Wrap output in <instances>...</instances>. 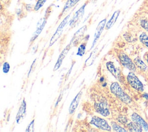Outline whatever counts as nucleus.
Returning <instances> with one entry per match:
<instances>
[{
    "mask_svg": "<svg viewBox=\"0 0 148 132\" xmlns=\"http://www.w3.org/2000/svg\"><path fill=\"white\" fill-rule=\"evenodd\" d=\"M106 97L101 94H91V99L94 101L92 106L94 110L103 117L109 119L111 113Z\"/></svg>",
    "mask_w": 148,
    "mask_h": 132,
    "instance_id": "nucleus-1",
    "label": "nucleus"
},
{
    "mask_svg": "<svg viewBox=\"0 0 148 132\" xmlns=\"http://www.w3.org/2000/svg\"><path fill=\"white\" fill-rule=\"evenodd\" d=\"M109 90L114 97L119 99L125 105L129 106H131L132 105L133 101L132 99L126 93V92H125L118 82H113L110 84L109 86Z\"/></svg>",
    "mask_w": 148,
    "mask_h": 132,
    "instance_id": "nucleus-2",
    "label": "nucleus"
},
{
    "mask_svg": "<svg viewBox=\"0 0 148 132\" xmlns=\"http://www.w3.org/2000/svg\"><path fill=\"white\" fill-rule=\"evenodd\" d=\"M117 56L120 63L125 68L131 72H135L136 70V67L132 59L125 53L121 51L117 52Z\"/></svg>",
    "mask_w": 148,
    "mask_h": 132,
    "instance_id": "nucleus-3",
    "label": "nucleus"
},
{
    "mask_svg": "<svg viewBox=\"0 0 148 132\" xmlns=\"http://www.w3.org/2000/svg\"><path fill=\"white\" fill-rule=\"evenodd\" d=\"M90 124L94 125L98 130L105 131H110L112 130V126L108 123V121L97 115H93L89 122Z\"/></svg>",
    "mask_w": 148,
    "mask_h": 132,
    "instance_id": "nucleus-4",
    "label": "nucleus"
},
{
    "mask_svg": "<svg viewBox=\"0 0 148 132\" xmlns=\"http://www.w3.org/2000/svg\"><path fill=\"white\" fill-rule=\"evenodd\" d=\"M127 81L134 89L139 92L143 91L144 88L142 83L139 80L134 72H130L126 77Z\"/></svg>",
    "mask_w": 148,
    "mask_h": 132,
    "instance_id": "nucleus-5",
    "label": "nucleus"
},
{
    "mask_svg": "<svg viewBox=\"0 0 148 132\" xmlns=\"http://www.w3.org/2000/svg\"><path fill=\"white\" fill-rule=\"evenodd\" d=\"M106 67L107 70L121 83H123L124 78L123 75L121 72V70L116 67L113 62L112 61H108L106 63Z\"/></svg>",
    "mask_w": 148,
    "mask_h": 132,
    "instance_id": "nucleus-6",
    "label": "nucleus"
},
{
    "mask_svg": "<svg viewBox=\"0 0 148 132\" xmlns=\"http://www.w3.org/2000/svg\"><path fill=\"white\" fill-rule=\"evenodd\" d=\"M69 17H70V15H67L60 23V24H59L58 27H57L56 32L54 33V34L53 35L52 37L50 39V43H49V47H51L57 41V40L60 37V36L62 33L63 29H64L65 26L66 25V24L67 23Z\"/></svg>",
    "mask_w": 148,
    "mask_h": 132,
    "instance_id": "nucleus-7",
    "label": "nucleus"
},
{
    "mask_svg": "<svg viewBox=\"0 0 148 132\" xmlns=\"http://www.w3.org/2000/svg\"><path fill=\"white\" fill-rule=\"evenodd\" d=\"M88 1H86L84 5H83L80 8L79 10H77L73 17L72 18V19L70 21V23H69V26L71 27H73V26H76L78 23H79L80 20L82 19L83 15H84V10H85V8L86 6H87V3H88Z\"/></svg>",
    "mask_w": 148,
    "mask_h": 132,
    "instance_id": "nucleus-8",
    "label": "nucleus"
},
{
    "mask_svg": "<svg viewBox=\"0 0 148 132\" xmlns=\"http://www.w3.org/2000/svg\"><path fill=\"white\" fill-rule=\"evenodd\" d=\"M87 30L86 26H84L82 27H81L79 30H78L75 34L73 35V37L69 43L70 45L72 47V45L73 47H76L81 41H82L83 40H84V33Z\"/></svg>",
    "mask_w": 148,
    "mask_h": 132,
    "instance_id": "nucleus-9",
    "label": "nucleus"
},
{
    "mask_svg": "<svg viewBox=\"0 0 148 132\" xmlns=\"http://www.w3.org/2000/svg\"><path fill=\"white\" fill-rule=\"evenodd\" d=\"M106 22V18H105L104 19H103L102 20H101L98 24V26H97L95 33H94V40L93 42L92 43V45L91 47V49L94 48V47L95 45V44H97L98 40H99V38L101 37V35L103 30V29L105 28V24Z\"/></svg>",
    "mask_w": 148,
    "mask_h": 132,
    "instance_id": "nucleus-10",
    "label": "nucleus"
},
{
    "mask_svg": "<svg viewBox=\"0 0 148 132\" xmlns=\"http://www.w3.org/2000/svg\"><path fill=\"white\" fill-rule=\"evenodd\" d=\"M27 113V103L24 98L20 105L18 112L16 116V122L17 124L20 123L25 118Z\"/></svg>",
    "mask_w": 148,
    "mask_h": 132,
    "instance_id": "nucleus-11",
    "label": "nucleus"
},
{
    "mask_svg": "<svg viewBox=\"0 0 148 132\" xmlns=\"http://www.w3.org/2000/svg\"><path fill=\"white\" fill-rule=\"evenodd\" d=\"M47 22V17H43L41 18L38 22L37 25H36V30L35 31V32L34 33L32 38L30 40V42H33L38 36L40 34L41 31L43 30V28L45 26V24Z\"/></svg>",
    "mask_w": 148,
    "mask_h": 132,
    "instance_id": "nucleus-12",
    "label": "nucleus"
},
{
    "mask_svg": "<svg viewBox=\"0 0 148 132\" xmlns=\"http://www.w3.org/2000/svg\"><path fill=\"white\" fill-rule=\"evenodd\" d=\"M82 94H83V92H82V90H81L76 95V96L74 97V98L72 101L69 108V113L71 115H73L76 109H77L79 105V102L80 101V99L82 97Z\"/></svg>",
    "mask_w": 148,
    "mask_h": 132,
    "instance_id": "nucleus-13",
    "label": "nucleus"
},
{
    "mask_svg": "<svg viewBox=\"0 0 148 132\" xmlns=\"http://www.w3.org/2000/svg\"><path fill=\"white\" fill-rule=\"evenodd\" d=\"M130 117L132 121L139 124L145 130V131H148V123L139 115L134 112L130 115Z\"/></svg>",
    "mask_w": 148,
    "mask_h": 132,
    "instance_id": "nucleus-14",
    "label": "nucleus"
},
{
    "mask_svg": "<svg viewBox=\"0 0 148 132\" xmlns=\"http://www.w3.org/2000/svg\"><path fill=\"white\" fill-rule=\"evenodd\" d=\"M71 48V46L69 44L62 50V51L61 52V53L60 54V55H59V56L58 58V59H57V62H56V64H55V65L54 66V68H53V70L54 71H56V70H58L60 67V66H61V64H62L64 58H65V56L68 54V52H69V51Z\"/></svg>",
    "mask_w": 148,
    "mask_h": 132,
    "instance_id": "nucleus-15",
    "label": "nucleus"
},
{
    "mask_svg": "<svg viewBox=\"0 0 148 132\" xmlns=\"http://www.w3.org/2000/svg\"><path fill=\"white\" fill-rule=\"evenodd\" d=\"M81 0H66L64 8L58 16V19H60L61 18V17L63 16V15L65 13H66L67 11H68L72 8H73L75 5H76Z\"/></svg>",
    "mask_w": 148,
    "mask_h": 132,
    "instance_id": "nucleus-16",
    "label": "nucleus"
},
{
    "mask_svg": "<svg viewBox=\"0 0 148 132\" xmlns=\"http://www.w3.org/2000/svg\"><path fill=\"white\" fill-rule=\"evenodd\" d=\"M120 10H117L113 13L112 17L110 18V19L108 21V22L105 24V30H108L110 29L114 25V24L115 23V22L117 19V17L120 14Z\"/></svg>",
    "mask_w": 148,
    "mask_h": 132,
    "instance_id": "nucleus-17",
    "label": "nucleus"
},
{
    "mask_svg": "<svg viewBox=\"0 0 148 132\" xmlns=\"http://www.w3.org/2000/svg\"><path fill=\"white\" fill-rule=\"evenodd\" d=\"M84 37V40L82 42L81 44H80L79 47H78V49H77V53H76V55L77 56H83L84 53H85V52H86V45H87V42L88 41V37H87V36Z\"/></svg>",
    "mask_w": 148,
    "mask_h": 132,
    "instance_id": "nucleus-18",
    "label": "nucleus"
},
{
    "mask_svg": "<svg viewBox=\"0 0 148 132\" xmlns=\"http://www.w3.org/2000/svg\"><path fill=\"white\" fill-rule=\"evenodd\" d=\"M127 128L130 131H142V127L138 124L137 123L132 120V122H130L127 125Z\"/></svg>",
    "mask_w": 148,
    "mask_h": 132,
    "instance_id": "nucleus-19",
    "label": "nucleus"
},
{
    "mask_svg": "<svg viewBox=\"0 0 148 132\" xmlns=\"http://www.w3.org/2000/svg\"><path fill=\"white\" fill-rule=\"evenodd\" d=\"M134 62L137 68L142 71H146L147 70V66L146 63L142 60L139 58H136L134 60Z\"/></svg>",
    "mask_w": 148,
    "mask_h": 132,
    "instance_id": "nucleus-20",
    "label": "nucleus"
},
{
    "mask_svg": "<svg viewBox=\"0 0 148 132\" xmlns=\"http://www.w3.org/2000/svg\"><path fill=\"white\" fill-rule=\"evenodd\" d=\"M110 126H112V130L114 131H118V132H123V131H127V130H125L124 127H121L120 124H119L116 122L110 121Z\"/></svg>",
    "mask_w": 148,
    "mask_h": 132,
    "instance_id": "nucleus-21",
    "label": "nucleus"
},
{
    "mask_svg": "<svg viewBox=\"0 0 148 132\" xmlns=\"http://www.w3.org/2000/svg\"><path fill=\"white\" fill-rule=\"evenodd\" d=\"M139 38L140 41L148 48V34L145 32H142Z\"/></svg>",
    "mask_w": 148,
    "mask_h": 132,
    "instance_id": "nucleus-22",
    "label": "nucleus"
},
{
    "mask_svg": "<svg viewBox=\"0 0 148 132\" xmlns=\"http://www.w3.org/2000/svg\"><path fill=\"white\" fill-rule=\"evenodd\" d=\"M47 0H36L35 5L34 6V11H38L45 3Z\"/></svg>",
    "mask_w": 148,
    "mask_h": 132,
    "instance_id": "nucleus-23",
    "label": "nucleus"
},
{
    "mask_svg": "<svg viewBox=\"0 0 148 132\" xmlns=\"http://www.w3.org/2000/svg\"><path fill=\"white\" fill-rule=\"evenodd\" d=\"M2 71L5 74H7L9 73L10 70V65L8 62H4V63L2 65Z\"/></svg>",
    "mask_w": 148,
    "mask_h": 132,
    "instance_id": "nucleus-24",
    "label": "nucleus"
},
{
    "mask_svg": "<svg viewBox=\"0 0 148 132\" xmlns=\"http://www.w3.org/2000/svg\"><path fill=\"white\" fill-rule=\"evenodd\" d=\"M34 127H35V120L33 119L29 124L27 126L25 131H28V132H31V131H34Z\"/></svg>",
    "mask_w": 148,
    "mask_h": 132,
    "instance_id": "nucleus-25",
    "label": "nucleus"
},
{
    "mask_svg": "<svg viewBox=\"0 0 148 132\" xmlns=\"http://www.w3.org/2000/svg\"><path fill=\"white\" fill-rule=\"evenodd\" d=\"M140 24L143 28H144L146 31H148V20L142 19L140 20Z\"/></svg>",
    "mask_w": 148,
    "mask_h": 132,
    "instance_id": "nucleus-26",
    "label": "nucleus"
},
{
    "mask_svg": "<svg viewBox=\"0 0 148 132\" xmlns=\"http://www.w3.org/2000/svg\"><path fill=\"white\" fill-rule=\"evenodd\" d=\"M12 1V0H1V5L7 8L10 5Z\"/></svg>",
    "mask_w": 148,
    "mask_h": 132,
    "instance_id": "nucleus-27",
    "label": "nucleus"
},
{
    "mask_svg": "<svg viewBox=\"0 0 148 132\" xmlns=\"http://www.w3.org/2000/svg\"><path fill=\"white\" fill-rule=\"evenodd\" d=\"M144 59H145V60H146V63L148 64V52H147L145 54Z\"/></svg>",
    "mask_w": 148,
    "mask_h": 132,
    "instance_id": "nucleus-28",
    "label": "nucleus"
},
{
    "mask_svg": "<svg viewBox=\"0 0 148 132\" xmlns=\"http://www.w3.org/2000/svg\"><path fill=\"white\" fill-rule=\"evenodd\" d=\"M142 96H143V98H146V99L148 100V93H144Z\"/></svg>",
    "mask_w": 148,
    "mask_h": 132,
    "instance_id": "nucleus-29",
    "label": "nucleus"
},
{
    "mask_svg": "<svg viewBox=\"0 0 148 132\" xmlns=\"http://www.w3.org/2000/svg\"><path fill=\"white\" fill-rule=\"evenodd\" d=\"M97 1V0H91V1L92 2H93V3H95Z\"/></svg>",
    "mask_w": 148,
    "mask_h": 132,
    "instance_id": "nucleus-30",
    "label": "nucleus"
},
{
    "mask_svg": "<svg viewBox=\"0 0 148 132\" xmlns=\"http://www.w3.org/2000/svg\"><path fill=\"white\" fill-rule=\"evenodd\" d=\"M146 115H147V118H148V109H147V110H146Z\"/></svg>",
    "mask_w": 148,
    "mask_h": 132,
    "instance_id": "nucleus-31",
    "label": "nucleus"
},
{
    "mask_svg": "<svg viewBox=\"0 0 148 132\" xmlns=\"http://www.w3.org/2000/svg\"><path fill=\"white\" fill-rule=\"evenodd\" d=\"M29 1H32V0H29Z\"/></svg>",
    "mask_w": 148,
    "mask_h": 132,
    "instance_id": "nucleus-32",
    "label": "nucleus"
}]
</instances>
